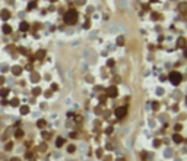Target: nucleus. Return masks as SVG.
Segmentation results:
<instances>
[{
	"mask_svg": "<svg viewBox=\"0 0 187 161\" xmlns=\"http://www.w3.org/2000/svg\"><path fill=\"white\" fill-rule=\"evenodd\" d=\"M5 82V76H0V85H2Z\"/></svg>",
	"mask_w": 187,
	"mask_h": 161,
	"instance_id": "nucleus-44",
	"label": "nucleus"
},
{
	"mask_svg": "<svg viewBox=\"0 0 187 161\" xmlns=\"http://www.w3.org/2000/svg\"><path fill=\"white\" fill-rule=\"evenodd\" d=\"M154 144H155V147H159V145H161V141H159V139H155Z\"/></svg>",
	"mask_w": 187,
	"mask_h": 161,
	"instance_id": "nucleus-34",
	"label": "nucleus"
},
{
	"mask_svg": "<svg viewBox=\"0 0 187 161\" xmlns=\"http://www.w3.org/2000/svg\"><path fill=\"white\" fill-rule=\"evenodd\" d=\"M75 149H76V147H75V145H69L67 147V152L70 154V152H75Z\"/></svg>",
	"mask_w": 187,
	"mask_h": 161,
	"instance_id": "nucleus-24",
	"label": "nucleus"
},
{
	"mask_svg": "<svg viewBox=\"0 0 187 161\" xmlns=\"http://www.w3.org/2000/svg\"><path fill=\"white\" fill-rule=\"evenodd\" d=\"M105 132H107V133H108V135H110V133H111V132H113V128H107V130H105Z\"/></svg>",
	"mask_w": 187,
	"mask_h": 161,
	"instance_id": "nucleus-39",
	"label": "nucleus"
},
{
	"mask_svg": "<svg viewBox=\"0 0 187 161\" xmlns=\"http://www.w3.org/2000/svg\"><path fill=\"white\" fill-rule=\"evenodd\" d=\"M45 149H47V145H45V144H41V145H40V151H41V152H44Z\"/></svg>",
	"mask_w": 187,
	"mask_h": 161,
	"instance_id": "nucleus-27",
	"label": "nucleus"
},
{
	"mask_svg": "<svg viewBox=\"0 0 187 161\" xmlns=\"http://www.w3.org/2000/svg\"><path fill=\"white\" fill-rule=\"evenodd\" d=\"M9 95V89L7 88H2V89H0V97H2V98H6Z\"/></svg>",
	"mask_w": 187,
	"mask_h": 161,
	"instance_id": "nucleus-11",
	"label": "nucleus"
},
{
	"mask_svg": "<svg viewBox=\"0 0 187 161\" xmlns=\"http://www.w3.org/2000/svg\"><path fill=\"white\" fill-rule=\"evenodd\" d=\"M171 154H173V151H171V149H165V152H164V155H165V157H171Z\"/></svg>",
	"mask_w": 187,
	"mask_h": 161,
	"instance_id": "nucleus-26",
	"label": "nucleus"
},
{
	"mask_svg": "<svg viewBox=\"0 0 187 161\" xmlns=\"http://www.w3.org/2000/svg\"><path fill=\"white\" fill-rule=\"evenodd\" d=\"M50 136H51V135H50L48 132H44V133H43V138H44V139H48Z\"/></svg>",
	"mask_w": 187,
	"mask_h": 161,
	"instance_id": "nucleus-31",
	"label": "nucleus"
},
{
	"mask_svg": "<svg viewBox=\"0 0 187 161\" xmlns=\"http://www.w3.org/2000/svg\"><path fill=\"white\" fill-rule=\"evenodd\" d=\"M10 105H13V107L19 105V100H18V98H13V100H10Z\"/></svg>",
	"mask_w": 187,
	"mask_h": 161,
	"instance_id": "nucleus-21",
	"label": "nucleus"
},
{
	"mask_svg": "<svg viewBox=\"0 0 187 161\" xmlns=\"http://www.w3.org/2000/svg\"><path fill=\"white\" fill-rule=\"evenodd\" d=\"M57 89H59V85H57V84H53V85H51V91H57Z\"/></svg>",
	"mask_w": 187,
	"mask_h": 161,
	"instance_id": "nucleus-29",
	"label": "nucleus"
},
{
	"mask_svg": "<svg viewBox=\"0 0 187 161\" xmlns=\"http://www.w3.org/2000/svg\"><path fill=\"white\" fill-rule=\"evenodd\" d=\"M107 64H108V66H114V60H113V59H110V60L107 62Z\"/></svg>",
	"mask_w": 187,
	"mask_h": 161,
	"instance_id": "nucleus-33",
	"label": "nucleus"
},
{
	"mask_svg": "<svg viewBox=\"0 0 187 161\" xmlns=\"http://www.w3.org/2000/svg\"><path fill=\"white\" fill-rule=\"evenodd\" d=\"M168 78H170V81H171L173 85H178V84L181 82V79H183V76H181L180 72H171Z\"/></svg>",
	"mask_w": 187,
	"mask_h": 161,
	"instance_id": "nucleus-2",
	"label": "nucleus"
},
{
	"mask_svg": "<svg viewBox=\"0 0 187 161\" xmlns=\"http://www.w3.org/2000/svg\"><path fill=\"white\" fill-rule=\"evenodd\" d=\"M173 141H174V142H177V144H180V142H183V136H181L180 133H174Z\"/></svg>",
	"mask_w": 187,
	"mask_h": 161,
	"instance_id": "nucleus-9",
	"label": "nucleus"
},
{
	"mask_svg": "<svg viewBox=\"0 0 187 161\" xmlns=\"http://www.w3.org/2000/svg\"><path fill=\"white\" fill-rule=\"evenodd\" d=\"M178 9H180V12H183V13H184V12H186V9H187V3H186V2H181V3L178 5Z\"/></svg>",
	"mask_w": 187,
	"mask_h": 161,
	"instance_id": "nucleus-15",
	"label": "nucleus"
},
{
	"mask_svg": "<svg viewBox=\"0 0 187 161\" xmlns=\"http://www.w3.org/2000/svg\"><path fill=\"white\" fill-rule=\"evenodd\" d=\"M19 29H21L22 32H25V31H28V29H29V25H28L26 22H21V25H19Z\"/></svg>",
	"mask_w": 187,
	"mask_h": 161,
	"instance_id": "nucleus-13",
	"label": "nucleus"
},
{
	"mask_svg": "<svg viewBox=\"0 0 187 161\" xmlns=\"http://www.w3.org/2000/svg\"><path fill=\"white\" fill-rule=\"evenodd\" d=\"M19 51L22 53V54H26V50H25V48H19Z\"/></svg>",
	"mask_w": 187,
	"mask_h": 161,
	"instance_id": "nucleus-42",
	"label": "nucleus"
},
{
	"mask_svg": "<svg viewBox=\"0 0 187 161\" xmlns=\"http://www.w3.org/2000/svg\"><path fill=\"white\" fill-rule=\"evenodd\" d=\"M95 113H97V114H101V107H97V109H95Z\"/></svg>",
	"mask_w": 187,
	"mask_h": 161,
	"instance_id": "nucleus-37",
	"label": "nucleus"
},
{
	"mask_svg": "<svg viewBox=\"0 0 187 161\" xmlns=\"http://www.w3.org/2000/svg\"><path fill=\"white\" fill-rule=\"evenodd\" d=\"M2 28H3V32H5V34H10V32H12V26L7 25V24H5Z\"/></svg>",
	"mask_w": 187,
	"mask_h": 161,
	"instance_id": "nucleus-14",
	"label": "nucleus"
},
{
	"mask_svg": "<svg viewBox=\"0 0 187 161\" xmlns=\"http://www.w3.org/2000/svg\"><path fill=\"white\" fill-rule=\"evenodd\" d=\"M12 148H13V144H12V142H7L6 147H5V149H6V151H10Z\"/></svg>",
	"mask_w": 187,
	"mask_h": 161,
	"instance_id": "nucleus-23",
	"label": "nucleus"
},
{
	"mask_svg": "<svg viewBox=\"0 0 187 161\" xmlns=\"http://www.w3.org/2000/svg\"><path fill=\"white\" fill-rule=\"evenodd\" d=\"M15 136H16V138H22V136H24V130L18 129V130H16V133H15Z\"/></svg>",
	"mask_w": 187,
	"mask_h": 161,
	"instance_id": "nucleus-22",
	"label": "nucleus"
},
{
	"mask_svg": "<svg viewBox=\"0 0 187 161\" xmlns=\"http://www.w3.org/2000/svg\"><path fill=\"white\" fill-rule=\"evenodd\" d=\"M70 136H72V138H76L78 135H76V132H72V133H70Z\"/></svg>",
	"mask_w": 187,
	"mask_h": 161,
	"instance_id": "nucleus-45",
	"label": "nucleus"
},
{
	"mask_svg": "<svg viewBox=\"0 0 187 161\" xmlns=\"http://www.w3.org/2000/svg\"><path fill=\"white\" fill-rule=\"evenodd\" d=\"M78 12L75 10V9H70V10H67L66 13H64V22L67 24V25H73V24H76L78 22Z\"/></svg>",
	"mask_w": 187,
	"mask_h": 161,
	"instance_id": "nucleus-1",
	"label": "nucleus"
},
{
	"mask_svg": "<svg viewBox=\"0 0 187 161\" xmlns=\"http://www.w3.org/2000/svg\"><path fill=\"white\" fill-rule=\"evenodd\" d=\"M40 79H41V76H40V73H37V72H32V73H31V81H32L34 84H37V82H40Z\"/></svg>",
	"mask_w": 187,
	"mask_h": 161,
	"instance_id": "nucleus-6",
	"label": "nucleus"
},
{
	"mask_svg": "<svg viewBox=\"0 0 187 161\" xmlns=\"http://www.w3.org/2000/svg\"><path fill=\"white\" fill-rule=\"evenodd\" d=\"M34 7H37V2H29V5H28V9L31 10V9H34Z\"/></svg>",
	"mask_w": 187,
	"mask_h": 161,
	"instance_id": "nucleus-25",
	"label": "nucleus"
},
{
	"mask_svg": "<svg viewBox=\"0 0 187 161\" xmlns=\"http://www.w3.org/2000/svg\"><path fill=\"white\" fill-rule=\"evenodd\" d=\"M37 126H38L40 129H43V128H45V126H47V122H45L44 119H40L38 122H37Z\"/></svg>",
	"mask_w": 187,
	"mask_h": 161,
	"instance_id": "nucleus-12",
	"label": "nucleus"
},
{
	"mask_svg": "<svg viewBox=\"0 0 187 161\" xmlns=\"http://www.w3.org/2000/svg\"><path fill=\"white\" fill-rule=\"evenodd\" d=\"M10 132H12V128H7V129H6V132H5V135L2 136V139H3V141H6V139L9 138V135H10Z\"/></svg>",
	"mask_w": 187,
	"mask_h": 161,
	"instance_id": "nucleus-16",
	"label": "nucleus"
},
{
	"mask_svg": "<svg viewBox=\"0 0 187 161\" xmlns=\"http://www.w3.org/2000/svg\"><path fill=\"white\" fill-rule=\"evenodd\" d=\"M63 144H64V139H63V138H57V141H56V145H57V148L63 147Z\"/></svg>",
	"mask_w": 187,
	"mask_h": 161,
	"instance_id": "nucleus-17",
	"label": "nucleus"
},
{
	"mask_svg": "<svg viewBox=\"0 0 187 161\" xmlns=\"http://www.w3.org/2000/svg\"><path fill=\"white\" fill-rule=\"evenodd\" d=\"M53 94V91H45V97H50Z\"/></svg>",
	"mask_w": 187,
	"mask_h": 161,
	"instance_id": "nucleus-41",
	"label": "nucleus"
},
{
	"mask_svg": "<svg viewBox=\"0 0 187 161\" xmlns=\"http://www.w3.org/2000/svg\"><path fill=\"white\" fill-rule=\"evenodd\" d=\"M152 107H154V110H158V109H159V103H156V101H155V103L152 104Z\"/></svg>",
	"mask_w": 187,
	"mask_h": 161,
	"instance_id": "nucleus-30",
	"label": "nucleus"
},
{
	"mask_svg": "<svg viewBox=\"0 0 187 161\" xmlns=\"http://www.w3.org/2000/svg\"><path fill=\"white\" fill-rule=\"evenodd\" d=\"M2 70H3V72H5V70H7V66H6V64H3V66H2Z\"/></svg>",
	"mask_w": 187,
	"mask_h": 161,
	"instance_id": "nucleus-46",
	"label": "nucleus"
},
{
	"mask_svg": "<svg viewBox=\"0 0 187 161\" xmlns=\"http://www.w3.org/2000/svg\"><path fill=\"white\" fill-rule=\"evenodd\" d=\"M44 56H45V51L44 50H38V51L35 53V59H38V60H43Z\"/></svg>",
	"mask_w": 187,
	"mask_h": 161,
	"instance_id": "nucleus-7",
	"label": "nucleus"
},
{
	"mask_svg": "<svg viewBox=\"0 0 187 161\" xmlns=\"http://www.w3.org/2000/svg\"><path fill=\"white\" fill-rule=\"evenodd\" d=\"M105 101H107V98H105V97H101V104H104Z\"/></svg>",
	"mask_w": 187,
	"mask_h": 161,
	"instance_id": "nucleus-43",
	"label": "nucleus"
},
{
	"mask_svg": "<svg viewBox=\"0 0 187 161\" xmlns=\"http://www.w3.org/2000/svg\"><path fill=\"white\" fill-rule=\"evenodd\" d=\"M177 45H178L180 48H184V47H186V38L180 37V38H178V41H177Z\"/></svg>",
	"mask_w": 187,
	"mask_h": 161,
	"instance_id": "nucleus-10",
	"label": "nucleus"
},
{
	"mask_svg": "<svg viewBox=\"0 0 187 161\" xmlns=\"http://www.w3.org/2000/svg\"><path fill=\"white\" fill-rule=\"evenodd\" d=\"M12 73L13 75H21L22 73V67L21 66H13L12 67Z\"/></svg>",
	"mask_w": 187,
	"mask_h": 161,
	"instance_id": "nucleus-8",
	"label": "nucleus"
},
{
	"mask_svg": "<svg viewBox=\"0 0 187 161\" xmlns=\"http://www.w3.org/2000/svg\"><path fill=\"white\" fill-rule=\"evenodd\" d=\"M152 19H155V21H156V19H159V13L154 12V13H152Z\"/></svg>",
	"mask_w": 187,
	"mask_h": 161,
	"instance_id": "nucleus-28",
	"label": "nucleus"
},
{
	"mask_svg": "<svg viewBox=\"0 0 187 161\" xmlns=\"http://www.w3.org/2000/svg\"><path fill=\"white\" fill-rule=\"evenodd\" d=\"M117 161H124V160H123V158H120V160H117Z\"/></svg>",
	"mask_w": 187,
	"mask_h": 161,
	"instance_id": "nucleus-48",
	"label": "nucleus"
},
{
	"mask_svg": "<svg viewBox=\"0 0 187 161\" xmlns=\"http://www.w3.org/2000/svg\"><path fill=\"white\" fill-rule=\"evenodd\" d=\"M21 113H22V114H28V113H29V107H28V105L21 107Z\"/></svg>",
	"mask_w": 187,
	"mask_h": 161,
	"instance_id": "nucleus-19",
	"label": "nucleus"
},
{
	"mask_svg": "<svg viewBox=\"0 0 187 161\" xmlns=\"http://www.w3.org/2000/svg\"><path fill=\"white\" fill-rule=\"evenodd\" d=\"M0 18H2L3 21H7L9 18H10V12H9V10H6V9H5V10H2V12H0Z\"/></svg>",
	"mask_w": 187,
	"mask_h": 161,
	"instance_id": "nucleus-5",
	"label": "nucleus"
},
{
	"mask_svg": "<svg viewBox=\"0 0 187 161\" xmlns=\"http://www.w3.org/2000/svg\"><path fill=\"white\" fill-rule=\"evenodd\" d=\"M151 2H155V0H151Z\"/></svg>",
	"mask_w": 187,
	"mask_h": 161,
	"instance_id": "nucleus-49",
	"label": "nucleus"
},
{
	"mask_svg": "<svg viewBox=\"0 0 187 161\" xmlns=\"http://www.w3.org/2000/svg\"><path fill=\"white\" fill-rule=\"evenodd\" d=\"M86 0H76V5H83Z\"/></svg>",
	"mask_w": 187,
	"mask_h": 161,
	"instance_id": "nucleus-35",
	"label": "nucleus"
},
{
	"mask_svg": "<svg viewBox=\"0 0 187 161\" xmlns=\"http://www.w3.org/2000/svg\"><path fill=\"white\" fill-rule=\"evenodd\" d=\"M107 97H110V98H113V97H117V94H118V91H117V86H110L108 89H107Z\"/></svg>",
	"mask_w": 187,
	"mask_h": 161,
	"instance_id": "nucleus-4",
	"label": "nucleus"
},
{
	"mask_svg": "<svg viewBox=\"0 0 187 161\" xmlns=\"http://www.w3.org/2000/svg\"><path fill=\"white\" fill-rule=\"evenodd\" d=\"M156 94H158V95H162V94H164V89H162V88H158V89H156Z\"/></svg>",
	"mask_w": 187,
	"mask_h": 161,
	"instance_id": "nucleus-32",
	"label": "nucleus"
},
{
	"mask_svg": "<svg viewBox=\"0 0 187 161\" xmlns=\"http://www.w3.org/2000/svg\"><path fill=\"white\" fill-rule=\"evenodd\" d=\"M117 45H124V37H123V35L117 37Z\"/></svg>",
	"mask_w": 187,
	"mask_h": 161,
	"instance_id": "nucleus-18",
	"label": "nucleus"
},
{
	"mask_svg": "<svg viewBox=\"0 0 187 161\" xmlns=\"http://www.w3.org/2000/svg\"><path fill=\"white\" fill-rule=\"evenodd\" d=\"M114 114H116V117L117 119H123L126 114H127V109L123 105V107H117V109L114 110Z\"/></svg>",
	"mask_w": 187,
	"mask_h": 161,
	"instance_id": "nucleus-3",
	"label": "nucleus"
},
{
	"mask_svg": "<svg viewBox=\"0 0 187 161\" xmlns=\"http://www.w3.org/2000/svg\"><path fill=\"white\" fill-rule=\"evenodd\" d=\"M10 161H21V160H19V158H12Z\"/></svg>",
	"mask_w": 187,
	"mask_h": 161,
	"instance_id": "nucleus-47",
	"label": "nucleus"
},
{
	"mask_svg": "<svg viewBox=\"0 0 187 161\" xmlns=\"http://www.w3.org/2000/svg\"><path fill=\"white\" fill-rule=\"evenodd\" d=\"M51 2H54V0H51Z\"/></svg>",
	"mask_w": 187,
	"mask_h": 161,
	"instance_id": "nucleus-50",
	"label": "nucleus"
},
{
	"mask_svg": "<svg viewBox=\"0 0 187 161\" xmlns=\"http://www.w3.org/2000/svg\"><path fill=\"white\" fill-rule=\"evenodd\" d=\"M86 81H88V82H94V79H92V76H86Z\"/></svg>",
	"mask_w": 187,
	"mask_h": 161,
	"instance_id": "nucleus-40",
	"label": "nucleus"
},
{
	"mask_svg": "<svg viewBox=\"0 0 187 161\" xmlns=\"http://www.w3.org/2000/svg\"><path fill=\"white\" fill-rule=\"evenodd\" d=\"M32 94H34L35 97H37V95H40V94H41V89H40L38 86H35V88L32 89Z\"/></svg>",
	"mask_w": 187,
	"mask_h": 161,
	"instance_id": "nucleus-20",
	"label": "nucleus"
},
{
	"mask_svg": "<svg viewBox=\"0 0 187 161\" xmlns=\"http://www.w3.org/2000/svg\"><path fill=\"white\" fill-rule=\"evenodd\" d=\"M97 155L101 157V155H102V149H97Z\"/></svg>",
	"mask_w": 187,
	"mask_h": 161,
	"instance_id": "nucleus-38",
	"label": "nucleus"
},
{
	"mask_svg": "<svg viewBox=\"0 0 187 161\" xmlns=\"http://www.w3.org/2000/svg\"><path fill=\"white\" fill-rule=\"evenodd\" d=\"M174 129H175L177 132H178V130H181V124H175V128H174Z\"/></svg>",
	"mask_w": 187,
	"mask_h": 161,
	"instance_id": "nucleus-36",
	"label": "nucleus"
}]
</instances>
